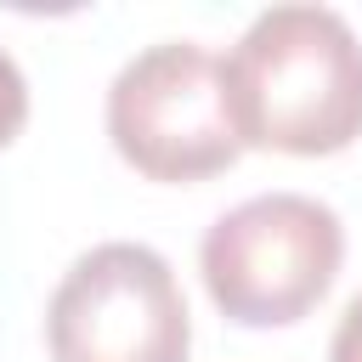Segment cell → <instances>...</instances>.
<instances>
[{"instance_id": "7a4b0ae2", "label": "cell", "mask_w": 362, "mask_h": 362, "mask_svg": "<svg viewBox=\"0 0 362 362\" xmlns=\"http://www.w3.org/2000/svg\"><path fill=\"white\" fill-rule=\"evenodd\" d=\"M339 260H345V226L311 192L243 198L198 243L209 300L243 328L300 322L339 277Z\"/></svg>"}, {"instance_id": "6da1fadb", "label": "cell", "mask_w": 362, "mask_h": 362, "mask_svg": "<svg viewBox=\"0 0 362 362\" xmlns=\"http://www.w3.org/2000/svg\"><path fill=\"white\" fill-rule=\"evenodd\" d=\"M221 68L243 147L322 158L362 136V40L334 6H266Z\"/></svg>"}, {"instance_id": "3957f363", "label": "cell", "mask_w": 362, "mask_h": 362, "mask_svg": "<svg viewBox=\"0 0 362 362\" xmlns=\"http://www.w3.org/2000/svg\"><path fill=\"white\" fill-rule=\"evenodd\" d=\"M107 136L147 181H204L243 153L226 68L198 40L141 45L107 85Z\"/></svg>"}, {"instance_id": "5b68a950", "label": "cell", "mask_w": 362, "mask_h": 362, "mask_svg": "<svg viewBox=\"0 0 362 362\" xmlns=\"http://www.w3.org/2000/svg\"><path fill=\"white\" fill-rule=\"evenodd\" d=\"M28 119V79L17 68V57L0 45V147H11V136Z\"/></svg>"}, {"instance_id": "8992f818", "label": "cell", "mask_w": 362, "mask_h": 362, "mask_svg": "<svg viewBox=\"0 0 362 362\" xmlns=\"http://www.w3.org/2000/svg\"><path fill=\"white\" fill-rule=\"evenodd\" d=\"M328 362H362V294L339 311L334 339H328Z\"/></svg>"}, {"instance_id": "277c9868", "label": "cell", "mask_w": 362, "mask_h": 362, "mask_svg": "<svg viewBox=\"0 0 362 362\" xmlns=\"http://www.w3.org/2000/svg\"><path fill=\"white\" fill-rule=\"evenodd\" d=\"M51 362H187L192 317L170 260L147 243L85 249L45 305Z\"/></svg>"}]
</instances>
